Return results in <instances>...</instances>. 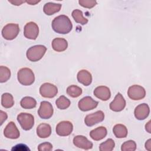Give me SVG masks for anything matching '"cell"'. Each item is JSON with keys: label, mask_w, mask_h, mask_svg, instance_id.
<instances>
[{"label": "cell", "mask_w": 151, "mask_h": 151, "mask_svg": "<svg viewBox=\"0 0 151 151\" xmlns=\"http://www.w3.org/2000/svg\"><path fill=\"white\" fill-rule=\"evenodd\" d=\"M51 27L55 32L61 34H66L71 31L73 24L67 16L61 15L56 17L52 20Z\"/></svg>", "instance_id": "obj_1"}, {"label": "cell", "mask_w": 151, "mask_h": 151, "mask_svg": "<svg viewBox=\"0 0 151 151\" xmlns=\"http://www.w3.org/2000/svg\"><path fill=\"white\" fill-rule=\"evenodd\" d=\"M47 51V48L42 45H36L31 47L27 51V58L32 61L36 62L40 60Z\"/></svg>", "instance_id": "obj_2"}, {"label": "cell", "mask_w": 151, "mask_h": 151, "mask_svg": "<svg viewBox=\"0 0 151 151\" xmlns=\"http://www.w3.org/2000/svg\"><path fill=\"white\" fill-rule=\"evenodd\" d=\"M17 78L21 84L30 86L35 81V76L31 69L25 67L19 70L17 73Z\"/></svg>", "instance_id": "obj_3"}, {"label": "cell", "mask_w": 151, "mask_h": 151, "mask_svg": "<svg viewBox=\"0 0 151 151\" xmlns=\"http://www.w3.org/2000/svg\"><path fill=\"white\" fill-rule=\"evenodd\" d=\"M19 32L18 24L9 23L5 25L2 29V37L7 40H12L15 39Z\"/></svg>", "instance_id": "obj_4"}, {"label": "cell", "mask_w": 151, "mask_h": 151, "mask_svg": "<svg viewBox=\"0 0 151 151\" xmlns=\"http://www.w3.org/2000/svg\"><path fill=\"white\" fill-rule=\"evenodd\" d=\"M17 120L24 130H31L34 124V116L27 113H21L17 116Z\"/></svg>", "instance_id": "obj_5"}, {"label": "cell", "mask_w": 151, "mask_h": 151, "mask_svg": "<svg viewBox=\"0 0 151 151\" xmlns=\"http://www.w3.org/2000/svg\"><path fill=\"white\" fill-rule=\"evenodd\" d=\"M39 34V28L38 25L32 21L27 22L24 26V35L25 38L35 40Z\"/></svg>", "instance_id": "obj_6"}, {"label": "cell", "mask_w": 151, "mask_h": 151, "mask_svg": "<svg viewBox=\"0 0 151 151\" xmlns=\"http://www.w3.org/2000/svg\"><path fill=\"white\" fill-rule=\"evenodd\" d=\"M127 95L133 100H139L145 97L146 91L143 87L135 84L129 87L127 90Z\"/></svg>", "instance_id": "obj_7"}, {"label": "cell", "mask_w": 151, "mask_h": 151, "mask_svg": "<svg viewBox=\"0 0 151 151\" xmlns=\"http://www.w3.org/2000/svg\"><path fill=\"white\" fill-rule=\"evenodd\" d=\"M58 93L57 87L50 83L42 84L40 88V93L44 98H53Z\"/></svg>", "instance_id": "obj_8"}, {"label": "cell", "mask_w": 151, "mask_h": 151, "mask_svg": "<svg viewBox=\"0 0 151 151\" xmlns=\"http://www.w3.org/2000/svg\"><path fill=\"white\" fill-rule=\"evenodd\" d=\"M99 102L94 100L90 96H86L79 100L78 103V108L83 111H87L97 107Z\"/></svg>", "instance_id": "obj_9"}, {"label": "cell", "mask_w": 151, "mask_h": 151, "mask_svg": "<svg viewBox=\"0 0 151 151\" xmlns=\"http://www.w3.org/2000/svg\"><path fill=\"white\" fill-rule=\"evenodd\" d=\"M54 109L52 104L47 101H42L40 103L38 114L39 116L43 119H48L53 114Z\"/></svg>", "instance_id": "obj_10"}, {"label": "cell", "mask_w": 151, "mask_h": 151, "mask_svg": "<svg viewBox=\"0 0 151 151\" xmlns=\"http://www.w3.org/2000/svg\"><path fill=\"white\" fill-rule=\"evenodd\" d=\"M73 130V125L70 121H61L56 126V133L60 136L70 135Z\"/></svg>", "instance_id": "obj_11"}, {"label": "cell", "mask_w": 151, "mask_h": 151, "mask_svg": "<svg viewBox=\"0 0 151 151\" xmlns=\"http://www.w3.org/2000/svg\"><path fill=\"white\" fill-rule=\"evenodd\" d=\"M104 119V114L103 111L99 110L94 113L87 114L84 119L85 124L89 127L101 122Z\"/></svg>", "instance_id": "obj_12"}, {"label": "cell", "mask_w": 151, "mask_h": 151, "mask_svg": "<svg viewBox=\"0 0 151 151\" xmlns=\"http://www.w3.org/2000/svg\"><path fill=\"white\" fill-rule=\"evenodd\" d=\"M109 106L110 110L113 111H121L126 106V101L123 96L120 93H118L114 100L110 103Z\"/></svg>", "instance_id": "obj_13"}, {"label": "cell", "mask_w": 151, "mask_h": 151, "mask_svg": "<svg viewBox=\"0 0 151 151\" xmlns=\"http://www.w3.org/2000/svg\"><path fill=\"white\" fill-rule=\"evenodd\" d=\"M4 134L6 138L17 139L19 137L20 133L15 123L10 122L6 126L4 130Z\"/></svg>", "instance_id": "obj_14"}, {"label": "cell", "mask_w": 151, "mask_h": 151, "mask_svg": "<svg viewBox=\"0 0 151 151\" xmlns=\"http://www.w3.org/2000/svg\"><path fill=\"white\" fill-rule=\"evenodd\" d=\"M73 144L77 147L84 150H89L93 147V143L87 137L82 135H78L73 138Z\"/></svg>", "instance_id": "obj_15"}, {"label": "cell", "mask_w": 151, "mask_h": 151, "mask_svg": "<svg viewBox=\"0 0 151 151\" xmlns=\"http://www.w3.org/2000/svg\"><path fill=\"white\" fill-rule=\"evenodd\" d=\"M150 109L146 103H142L138 105L134 109V114L135 117L139 120L145 119L149 114Z\"/></svg>", "instance_id": "obj_16"}, {"label": "cell", "mask_w": 151, "mask_h": 151, "mask_svg": "<svg viewBox=\"0 0 151 151\" xmlns=\"http://www.w3.org/2000/svg\"><path fill=\"white\" fill-rule=\"evenodd\" d=\"M94 95L102 101L108 100L111 96V92L109 87L104 86L97 87L93 91Z\"/></svg>", "instance_id": "obj_17"}, {"label": "cell", "mask_w": 151, "mask_h": 151, "mask_svg": "<svg viewBox=\"0 0 151 151\" xmlns=\"http://www.w3.org/2000/svg\"><path fill=\"white\" fill-rule=\"evenodd\" d=\"M77 78L78 81L85 86H89L92 82V76L86 70H81L77 73Z\"/></svg>", "instance_id": "obj_18"}, {"label": "cell", "mask_w": 151, "mask_h": 151, "mask_svg": "<svg viewBox=\"0 0 151 151\" xmlns=\"http://www.w3.org/2000/svg\"><path fill=\"white\" fill-rule=\"evenodd\" d=\"M52 49L57 52L65 51L68 47V42L66 40L63 38H55L51 42Z\"/></svg>", "instance_id": "obj_19"}, {"label": "cell", "mask_w": 151, "mask_h": 151, "mask_svg": "<svg viewBox=\"0 0 151 151\" xmlns=\"http://www.w3.org/2000/svg\"><path fill=\"white\" fill-rule=\"evenodd\" d=\"M107 133V129L104 126L98 127L90 132V136L91 138L96 141H99L104 138Z\"/></svg>", "instance_id": "obj_20"}, {"label": "cell", "mask_w": 151, "mask_h": 151, "mask_svg": "<svg viewBox=\"0 0 151 151\" xmlns=\"http://www.w3.org/2000/svg\"><path fill=\"white\" fill-rule=\"evenodd\" d=\"M36 132L39 137L47 138L51 135V127L49 124L41 123L37 126Z\"/></svg>", "instance_id": "obj_21"}, {"label": "cell", "mask_w": 151, "mask_h": 151, "mask_svg": "<svg viewBox=\"0 0 151 151\" xmlns=\"http://www.w3.org/2000/svg\"><path fill=\"white\" fill-rule=\"evenodd\" d=\"M61 8V4L53 2H47L43 7L44 12L47 15H51L59 12Z\"/></svg>", "instance_id": "obj_22"}, {"label": "cell", "mask_w": 151, "mask_h": 151, "mask_svg": "<svg viewBox=\"0 0 151 151\" xmlns=\"http://www.w3.org/2000/svg\"><path fill=\"white\" fill-rule=\"evenodd\" d=\"M113 132L117 138H124L127 135V127L122 124H117L113 128Z\"/></svg>", "instance_id": "obj_23"}, {"label": "cell", "mask_w": 151, "mask_h": 151, "mask_svg": "<svg viewBox=\"0 0 151 151\" xmlns=\"http://www.w3.org/2000/svg\"><path fill=\"white\" fill-rule=\"evenodd\" d=\"M20 104L21 106L25 109H31L36 107L37 101L33 97L26 96L21 99Z\"/></svg>", "instance_id": "obj_24"}, {"label": "cell", "mask_w": 151, "mask_h": 151, "mask_svg": "<svg viewBox=\"0 0 151 151\" xmlns=\"http://www.w3.org/2000/svg\"><path fill=\"white\" fill-rule=\"evenodd\" d=\"M1 104L6 109L12 107L14 104V100L12 95L8 93H5L2 94Z\"/></svg>", "instance_id": "obj_25"}, {"label": "cell", "mask_w": 151, "mask_h": 151, "mask_svg": "<svg viewBox=\"0 0 151 151\" xmlns=\"http://www.w3.org/2000/svg\"><path fill=\"white\" fill-rule=\"evenodd\" d=\"M71 15L73 19L77 23L81 24V25H86L88 22V19L83 17V12L80 9H76L73 10Z\"/></svg>", "instance_id": "obj_26"}, {"label": "cell", "mask_w": 151, "mask_h": 151, "mask_svg": "<svg viewBox=\"0 0 151 151\" xmlns=\"http://www.w3.org/2000/svg\"><path fill=\"white\" fill-rule=\"evenodd\" d=\"M71 102L68 99L64 96H61L55 101V104L58 109L61 110H65L69 107Z\"/></svg>", "instance_id": "obj_27"}, {"label": "cell", "mask_w": 151, "mask_h": 151, "mask_svg": "<svg viewBox=\"0 0 151 151\" xmlns=\"http://www.w3.org/2000/svg\"><path fill=\"white\" fill-rule=\"evenodd\" d=\"M67 94L73 98H76L79 97L82 94V89L78 86L76 85H71L67 87Z\"/></svg>", "instance_id": "obj_28"}, {"label": "cell", "mask_w": 151, "mask_h": 151, "mask_svg": "<svg viewBox=\"0 0 151 151\" xmlns=\"http://www.w3.org/2000/svg\"><path fill=\"white\" fill-rule=\"evenodd\" d=\"M115 146V143L111 139H108L104 142L101 143L99 146L100 151H111Z\"/></svg>", "instance_id": "obj_29"}, {"label": "cell", "mask_w": 151, "mask_h": 151, "mask_svg": "<svg viewBox=\"0 0 151 151\" xmlns=\"http://www.w3.org/2000/svg\"><path fill=\"white\" fill-rule=\"evenodd\" d=\"M11 77L10 70L5 67L1 65L0 67V82L5 83Z\"/></svg>", "instance_id": "obj_30"}, {"label": "cell", "mask_w": 151, "mask_h": 151, "mask_svg": "<svg viewBox=\"0 0 151 151\" xmlns=\"http://www.w3.org/2000/svg\"><path fill=\"white\" fill-rule=\"evenodd\" d=\"M136 149V144L134 141L130 140L124 142L122 145L121 150L122 151H134Z\"/></svg>", "instance_id": "obj_31"}, {"label": "cell", "mask_w": 151, "mask_h": 151, "mask_svg": "<svg viewBox=\"0 0 151 151\" xmlns=\"http://www.w3.org/2000/svg\"><path fill=\"white\" fill-rule=\"evenodd\" d=\"M78 3L81 6L90 9L93 8L97 4V1L93 0H80Z\"/></svg>", "instance_id": "obj_32"}, {"label": "cell", "mask_w": 151, "mask_h": 151, "mask_svg": "<svg viewBox=\"0 0 151 151\" xmlns=\"http://www.w3.org/2000/svg\"><path fill=\"white\" fill-rule=\"evenodd\" d=\"M52 149V145L49 142H44L41 143L38 146L39 151H50Z\"/></svg>", "instance_id": "obj_33"}, {"label": "cell", "mask_w": 151, "mask_h": 151, "mask_svg": "<svg viewBox=\"0 0 151 151\" xmlns=\"http://www.w3.org/2000/svg\"><path fill=\"white\" fill-rule=\"evenodd\" d=\"M12 150H29V149L24 144H18L16 146H15V147H13L11 149Z\"/></svg>", "instance_id": "obj_34"}, {"label": "cell", "mask_w": 151, "mask_h": 151, "mask_svg": "<svg viewBox=\"0 0 151 151\" xmlns=\"http://www.w3.org/2000/svg\"><path fill=\"white\" fill-rule=\"evenodd\" d=\"M8 116L7 114L4 112L2 110L0 111V118H1V125H2L4 123V122H5L6 119H7Z\"/></svg>", "instance_id": "obj_35"}, {"label": "cell", "mask_w": 151, "mask_h": 151, "mask_svg": "<svg viewBox=\"0 0 151 151\" xmlns=\"http://www.w3.org/2000/svg\"><path fill=\"white\" fill-rule=\"evenodd\" d=\"M8 2H10L11 4L14 5L19 6V5H21L22 3H24L26 1H8Z\"/></svg>", "instance_id": "obj_36"}, {"label": "cell", "mask_w": 151, "mask_h": 151, "mask_svg": "<svg viewBox=\"0 0 151 151\" xmlns=\"http://www.w3.org/2000/svg\"><path fill=\"white\" fill-rule=\"evenodd\" d=\"M145 148L146 150L150 151L151 150V139H148L145 143Z\"/></svg>", "instance_id": "obj_37"}, {"label": "cell", "mask_w": 151, "mask_h": 151, "mask_svg": "<svg viewBox=\"0 0 151 151\" xmlns=\"http://www.w3.org/2000/svg\"><path fill=\"white\" fill-rule=\"evenodd\" d=\"M145 129L149 133H150V121H149L147 124L145 125Z\"/></svg>", "instance_id": "obj_38"}, {"label": "cell", "mask_w": 151, "mask_h": 151, "mask_svg": "<svg viewBox=\"0 0 151 151\" xmlns=\"http://www.w3.org/2000/svg\"><path fill=\"white\" fill-rule=\"evenodd\" d=\"M40 2V1H26V2H27L28 4H29L30 5H35V4H38Z\"/></svg>", "instance_id": "obj_39"}]
</instances>
